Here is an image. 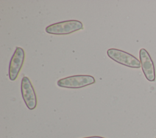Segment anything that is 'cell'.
<instances>
[{
  "mask_svg": "<svg viewBox=\"0 0 156 138\" xmlns=\"http://www.w3.org/2000/svg\"><path fill=\"white\" fill-rule=\"evenodd\" d=\"M155 138H156V137H155Z\"/></svg>",
  "mask_w": 156,
  "mask_h": 138,
  "instance_id": "obj_8",
  "label": "cell"
},
{
  "mask_svg": "<svg viewBox=\"0 0 156 138\" xmlns=\"http://www.w3.org/2000/svg\"><path fill=\"white\" fill-rule=\"evenodd\" d=\"M94 78L88 75H77L63 78L57 81V85L61 88L78 89L95 83Z\"/></svg>",
  "mask_w": 156,
  "mask_h": 138,
  "instance_id": "obj_2",
  "label": "cell"
},
{
  "mask_svg": "<svg viewBox=\"0 0 156 138\" xmlns=\"http://www.w3.org/2000/svg\"><path fill=\"white\" fill-rule=\"evenodd\" d=\"M83 138H105V137H101V136H91V137H83Z\"/></svg>",
  "mask_w": 156,
  "mask_h": 138,
  "instance_id": "obj_7",
  "label": "cell"
},
{
  "mask_svg": "<svg viewBox=\"0 0 156 138\" xmlns=\"http://www.w3.org/2000/svg\"><path fill=\"white\" fill-rule=\"evenodd\" d=\"M83 24L78 20H68L52 24L45 29L48 33L54 35H68L83 29Z\"/></svg>",
  "mask_w": 156,
  "mask_h": 138,
  "instance_id": "obj_1",
  "label": "cell"
},
{
  "mask_svg": "<svg viewBox=\"0 0 156 138\" xmlns=\"http://www.w3.org/2000/svg\"><path fill=\"white\" fill-rule=\"evenodd\" d=\"M107 53L109 58L124 66L133 68H140L141 67L140 61L133 55L123 50L116 49H109L107 50Z\"/></svg>",
  "mask_w": 156,
  "mask_h": 138,
  "instance_id": "obj_3",
  "label": "cell"
},
{
  "mask_svg": "<svg viewBox=\"0 0 156 138\" xmlns=\"http://www.w3.org/2000/svg\"><path fill=\"white\" fill-rule=\"evenodd\" d=\"M139 55L141 68L146 79L149 81H155V74L154 64L148 52L142 48L140 50Z\"/></svg>",
  "mask_w": 156,
  "mask_h": 138,
  "instance_id": "obj_6",
  "label": "cell"
},
{
  "mask_svg": "<svg viewBox=\"0 0 156 138\" xmlns=\"http://www.w3.org/2000/svg\"><path fill=\"white\" fill-rule=\"evenodd\" d=\"M21 92L24 102L30 110L34 109L37 106V100L34 88L29 78L24 76L21 83Z\"/></svg>",
  "mask_w": 156,
  "mask_h": 138,
  "instance_id": "obj_4",
  "label": "cell"
},
{
  "mask_svg": "<svg viewBox=\"0 0 156 138\" xmlns=\"http://www.w3.org/2000/svg\"><path fill=\"white\" fill-rule=\"evenodd\" d=\"M24 58V50L21 47H16L9 64V76L10 80L15 81L16 79L23 66Z\"/></svg>",
  "mask_w": 156,
  "mask_h": 138,
  "instance_id": "obj_5",
  "label": "cell"
}]
</instances>
